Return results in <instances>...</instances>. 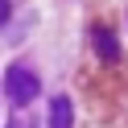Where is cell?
Returning <instances> with one entry per match:
<instances>
[{
	"label": "cell",
	"instance_id": "1",
	"mask_svg": "<svg viewBox=\"0 0 128 128\" xmlns=\"http://www.w3.org/2000/svg\"><path fill=\"white\" fill-rule=\"evenodd\" d=\"M4 91H8V99L21 108V103H33L37 99L42 83H37V74L29 66H8V70H4Z\"/></svg>",
	"mask_w": 128,
	"mask_h": 128
},
{
	"label": "cell",
	"instance_id": "2",
	"mask_svg": "<svg viewBox=\"0 0 128 128\" xmlns=\"http://www.w3.org/2000/svg\"><path fill=\"white\" fill-rule=\"evenodd\" d=\"M91 42H95V54H99L103 62H116L120 58V42H116V33H112L108 25H95V37H91Z\"/></svg>",
	"mask_w": 128,
	"mask_h": 128
},
{
	"label": "cell",
	"instance_id": "3",
	"mask_svg": "<svg viewBox=\"0 0 128 128\" xmlns=\"http://www.w3.org/2000/svg\"><path fill=\"white\" fill-rule=\"evenodd\" d=\"M50 128H74V108H70L66 95H58L50 103Z\"/></svg>",
	"mask_w": 128,
	"mask_h": 128
},
{
	"label": "cell",
	"instance_id": "4",
	"mask_svg": "<svg viewBox=\"0 0 128 128\" xmlns=\"http://www.w3.org/2000/svg\"><path fill=\"white\" fill-rule=\"evenodd\" d=\"M0 21H8V0H0Z\"/></svg>",
	"mask_w": 128,
	"mask_h": 128
}]
</instances>
